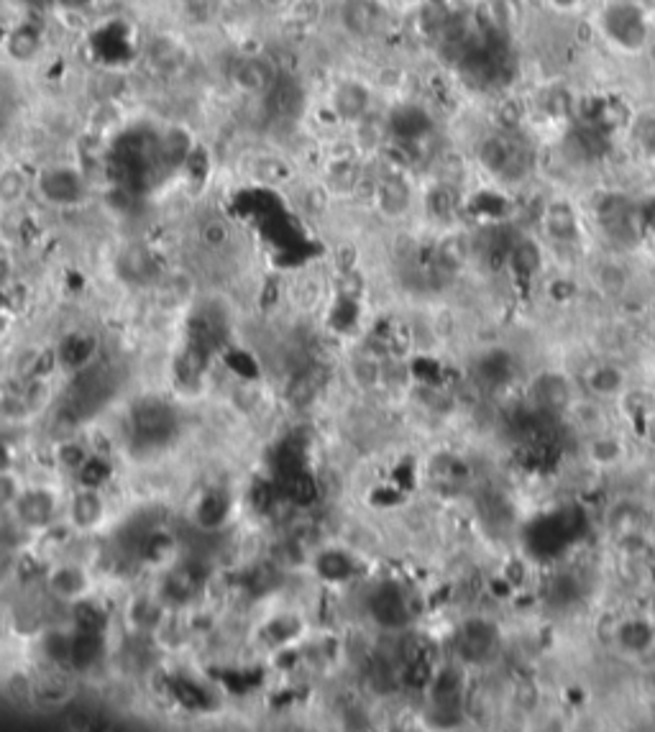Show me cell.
I'll use <instances>...</instances> for the list:
<instances>
[{
  "label": "cell",
  "mask_w": 655,
  "mask_h": 732,
  "mask_svg": "<svg viewBox=\"0 0 655 732\" xmlns=\"http://www.w3.org/2000/svg\"><path fill=\"white\" fill-rule=\"evenodd\" d=\"M479 162H482V167L487 169L489 175L505 182L520 180L528 172V154L507 134L487 136L482 149H479Z\"/></svg>",
  "instance_id": "obj_1"
},
{
  "label": "cell",
  "mask_w": 655,
  "mask_h": 732,
  "mask_svg": "<svg viewBox=\"0 0 655 732\" xmlns=\"http://www.w3.org/2000/svg\"><path fill=\"white\" fill-rule=\"evenodd\" d=\"M499 651V630L487 620H469L458 633V653L469 663H489Z\"/></svg>",
  "instance_id": "obj_2"
},
{
  "label": "cell",
  "mask_w": 655,
  "mask_h": 732,
  "mask_svg": "<svg viewBox=\"0 0 655 732\" xmlns=\"http://www.w3.org/2000/svg\"><path fill=\"white\" fill-rule=\"evenodd\" d=\"M231 80L238 88V93L249 95V98H264V93L277 80V72L272 70V64L264 57H241L233 64Z\"/></svg>",
  "instance_id": "obj_3"
},
{
  "label": "cell",
  "mask_w": 655,
  "mask_h": 732,
  "mask_svg": "<svg viewBox=\"0 0 655 732\" xmlns=\"http://www.w3.org/2000/svg\"><path fill=\"white\" fill-rule=\"evenodd\" d=\"M369 610L374 615V620L382 625V628L397 630L402 625H407L410 620V607H407V599L402 594L400 587L395 584H382L377 587V592L371 594L369 599Z\"/></svg>",
  "instance_id": "obj_4"
},
{
  "label": "cell",
  "mask_w": 655,
  "mask_h": 732,
  "mask_svg": "<svg viewBox=\"0 0 655 732\" xmlns=\"http://www.w3.org/2000/svg\"><path fill=\"white\" fill-rule=\"evenodd\" d=\"M530 395H533L535 407L545 415L561 413V410L571 407V400H574V397H571L569 382H566L561 374L553 372L540 374V377L533 382V387H530Z\"/></svg>",
  "instance_id": "obj_5"
},
{
  "label": "cell",
  "mask_w": 655,
  "mask_h": 732,
  "mask_svg": "<svg viewBox=\"0 0 655 732\" xmlns=\"http://www.w3.org/2000/svg\"><path fill=\"white\" fill-rule=\"evenodd\" d=\"M39 187H41V192H44V195H47V198L57 205L77 203V200L82 198V190H85L80 175L67 167H54V169H49V172H44V175H41Z\"/></svg>",
  "instance_id": "obj_6"
},
{
  "label": "cell",
  "mask_w": 655,
  "mask_h": 732,
  "mask_svg": "<svg viewBox=\"0 0 655 732\" xmlns=\"http://www.w3.org/2000/svg\"><path fill=\"white\" fill-rule=\"evenodd\" d=\"M543 231L545 236L556 244H574L579 239V218L576 210L569 203H551L543 213Z\"/></svg>",
  "instance_id": "obj_7"
},
{
  "label": "cell",
  "mask_w": 655,
  "mask_h": 732,
  "mask_svg": "<svg viewBox=\"0 0 655 732\" xmlns=\"http://www.w3.org/2000/svg\"><path fill=\"white\" fill-rule=\"evenodd\" d=\"M341 24L356 39H369L379 29V8L371 0H343Z\"/></svg>",
  "instance_id": "obj_8"
},
{
  "label": "cell",
  "mask_w": 655,
  "mask_h": 732,
  "mask_svg": "<svg viewBox=\"0 0 655 732\" xmlns=\"http://www.w3.org/2000/svg\"><path fill=\"white\" fill-rule=\"evenodd\" d=\"M615 638L622 651L640 656V653H648L655 645V625L645 620V617H630V620H622L617 625Z\"/></svg>",
  "instance_id": "obj_9"
},
{
  "label": "cell",
  "mask_w": 655,
  "mask_h": 732,
  "mask_svg": "<svg viewBox=\"0 0 655 732\" xmlns=\"http://www.w3.org/2000/svg\"><path fill=\"white\" fill-rule=\"evenodd\" d=\"M333 108L346 121H356L369 108V93L361 85H356V82H343L341 88L333 93Z\"/></svg>",
  "instance_id": "obj_10"
},
{
  "label": "cell",
  "mask_w": 655,
  "mask_h": 732,
  "mask_svg": "<svg viewBox=\"0 0 655 732\" xmlns=\"http://www.w3.org/2000/svg\"><path fill=\"white\" fill-rule=\"evenodd\" d=\"M540 264H543V254L530 239H520L510 246V267L515 269L517 277H533Z\"/></svg>",
  "instance_id": "obj_11"
},
{
  "label": "cell",
  "mask_w": 655,
  "mask_h": 732,
  "mask_svg": "<svg viewBox=\"0 0 655 732\" xmlns=\"http://www.w3.org/2000/svg\"><path fill=\"white\" fill-rule=\"evenodd\" d=\"M622 384H625V377H622L620 369L615 366H607V364H599L594 366L592 372L586 374V387L589 392L597 397H612L622 390Z\"/></svg>",
  "instance_id": "obj_12"
},
{
  "label": "cell",
  "mask_w": 655,
  "mask_h": 732,
  "mask_svg": "<svg viewBox=\"0 0 655 732\" xmlns=\"http://www.w3.org/2000/svg\"><path fill=\"white\" fill-rule=\"evenodd\" d=\"M407 200H410V192H407L405 182H400V177L387 180L379 190V203L387 213H402L407 208Z\"/></svg>",
  "instance_id": "obj_13"
},
{
  "label": "cell",
  "mask_w": 655,
  "mask_h": 732,
  "mask_svg": "<svg viewBox=\"0 0 655 732\" xmlns=\"http://www.w3.org/2000/svg\"><path fill=\"white\" fill-rule=\"evenodd\" d=\"M21 518L34 525L44 523V520L52 518V500H49L47 494H29L21 502Z\"/></svg>",
  "instance_id": "obj_14"
},
{
  "label": "cell",
  "mask_w": 655,
  "mask_h": 732,
  "mask_svg": "<svg viewBox=\"0 0 655 732\" xmlns=\"http://www.w3.org/2000/svg\"><path fill=\"white\" fill-rule=\"evenodd\" d=\"M589 454L597 464H615L620 461L622 456V446L615 441V438H607V436H599L594 438L592 446H589Z\"/></svg>",
  "instance_id": "obj_15"
},
{
  "label": "cell",
  "mask_w": 655,
  "mask_h": 732,
  "mask_svg": "<svg viewBox=\"0 0 655 732\" xmlns=\"http://www.w3.org/2000/svg\"><path fill=\"white\" fill-rule=\"evenodd\" d=\"M576 597V584H574V576H556L551 581V602L556 605H569L574 602Z\"/></svg>",
  "instance_id": "obj_16"
},
{
  "label": "cell",
  "mask_w": 655,
  "mask_h": 732,
  "mask_svg": "<svg viewBox=\"0 0 655 732\" xmlns=\"http://www.w3.org/2000/svg\"><path fill=\"white\" fill-rule=\"evenodd\" d=\"M507 374H510V359L499 354V351L489 354L487 364H484V377H487L489 382H505Z\"/></svg>",
  "instance_id": "obj_17"
},
{
  "label": "cell",
  "mask_w": 655,
  "mask_h": 732,
  "mask_svg": "<svg viewBox=\"0 0 655 732\" xmlns=\"http://www.w3.org/2000/svg\"><path fill=\"white\" fill-rule=\"evenodd\" d=\"M75 515L80 520H87V523H90V520H98L100 505L93 494H82L80 500L75 502Z\"/></svg>",
  "instance_id": "obj_18"
},
{
  "label": "cell",
  "mask_w": 655,
  "mask_h": 732,
  "mask_svg": "<svg viewBox=\"0 0 655 732\" xmlns=\"http://www.w3.org/2000/svg\"><path fill=\"white\" fill-rule=\"evenodd\" d=\"M24 190H26V182H24V177L18 175V172H6V175L0 177V192H3L6 198H8V192H11L13 200L21 198Z\"/></svg>",
  "instance_id": "obj_19"
},
{
  "label": "cell",
  "mask_w": 655,
  "mask_h": 732,
  "mask_svg": "<svg viewBox=\"0 0 655 732\" xmlns=\"http://www.w3.org/2000/svg\"><path fill=\"white\" fill-rule=\"evenodd\" d=\"M650 500H653V507H655V482L650 484Z\"/></svg>",
  "instance_id": "obj_20"
}]
</instances>
